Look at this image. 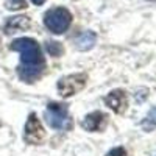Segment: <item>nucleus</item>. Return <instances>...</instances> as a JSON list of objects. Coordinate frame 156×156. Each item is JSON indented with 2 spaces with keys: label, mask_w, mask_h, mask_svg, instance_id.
Masks as SVG:
<instances>
[{
  "label": "nucleus",
  "mask_w": 156,
  "mask_h": 156,
  "mask_svg": "<svg viewBox=\"0 0 156 156\" xmlns=\"http://www.w3.org/2000/svg\"><path fill=\"white\" fill-rule=\"evenodd\" d=\"M9 48L20 53V62L17 66V75L20 80L28 84L37 81L45 69V59L39 44L31 37H19L11 42Z\"/></svg>",
  "instance_id": "f257e3e1"
},
{
  "label": "nucleus",
  "mask_w": 156,
  "mask_h": 156,
  "mask_svg": "<svg viewBox=\"0 0 156 156\" xmlns=\"http://www.w3.org/2000/svg\"><path fill=\"white\" fill-rule=\"evenodd\" d=\"M45 119L48 125L53 129H58V131H69L72 128L69 108L64 103H55V101L48 103L45 109Z\"/></svg>",
  "instance_id": "f03ea898"
},
{
  "label": "nucleus",
  "mask_w": 156,
  "mask_h": 156,
  "mask_svg": "<svg viewBox=\"0 0 156 156\" xmlns=\"http://www.w3.org/2000/svg\"><path fill=\"white\" fill-rule=\"evenodd\" d=\"M70 23H72V14L69 12V9L62 6L51 8L44 14V25L53 34H62L70 27Z\"/></svg>",
  "instance_id": "7ed1b4c3"
},
{
  "label": "nucleus",
  "mask_w": 156,
  "mask_h": 156,
  "mask_svg": "<svg viewBox=\"0 0 156 156\" xmlns=\"http://www.w3.org/2000/svg\"><path fill=\"white\" fill-rule=\"evenodd\" d=\"M86 81H87L86 73H73V75L62 76L58 81L56 87L61 97H70L76 92H80L81 89H84Z\"/></svg>",
  "instance_id": "20e7f679"
},
{
  "label": "nucleus",
  "mask_w": 156,
  "mask_h": 156,
  "mask_svg": "<svg viewBox=\"0 0 156 156\" xmlns=\"http://www.w3.org/2000/svg\"><path fill=\"white\" fill-rule=\"evenodd\" d=\"M45 137V131L39 122V119L36 117V114H30L27 123H25V129H23V140L30 145H37L41 144Z\"/></svg>",
  "instance_id": "39448f33"
},
{
  "label": "nucleus",
  "mask_w": 156,
  "mask_h": 156,
  "mask_svg": "<svg viewBox=\"0 0 156 156\" xmlns=\"http://www.w3.org/2000/svg\"><path fill=\"white\" fill-rule=\"evenodd\" d=\"M105 105L112 109L115 114H123L128 108V98L126 92L122 89H114L105 97Z\"/></svg>",
  "instance_id": "423d86ee"
},
{
  "label": "nucleus",
  "mask_w": 156,
  "mask_h": 156,
  "mask_svg": "<svg viewBox=\"0 0 156 156\" xmlns=\"http://www.w3.org/2000/svg\"><path fill=\"white\" fill-rule=\"evenodd\" d=\"M106 123H108V115L105 112H101V111L90 112L81 120V126L86 129V131H90V133H97V131L105 129Z\"/></svg>",
  "instance_id": "0eeeda50"
},
{
  "label": "nucleus",
  "mask_w": 156,
  "mask_h": 156,
  "mask_svg": "<svg viewBox=\"0 0 156 156\" xmlns=\"http://www.w3.org/2000/svg\"><path fill=\"white\" fill-rule=\"evenodd\" d=\"M30 25H31V20L27 16L9 17L6 20V23L3 25V31H5V34H14V33H19V31L28 30Z\"/></svg>",
  "instance_id": "6e6552de"
},
{
  "label": "nucleus",
  "mask_w": 156,
  "mask_h": 156,
  "mask_svg": "<svg viewBox=\"0 0 156 156\" xmlns=\"http://www.w3.org/2000/svg\"><path fill=\"white\" fill-rule=\"evenodd\" d=\"M97 42V34L94 31H83L81 34H78L73 41V45L81 50V51H86V50H90L94 47V44Z\"/></svg>",
  "instance_id": "1a4fd4ad"
},
{
  "label": "nucleus",
  "mask_w": 156,
  "mask_h": 156,
  "mask_svg": "<svg viewBox=\"0 0 156 156\" xmlns=\"http://www.w3.org/2000/svg\"><path fill=\"white\" fill-rule=\"evenodd\" d=\"M140 128L147 133H151L156 129V106L150 109V112L145 115V119L140 122Z\"/></svg>",
  "instance_id": "9d476101"
},
{
  "label": "nucleus",
  "mask_w": 156,
  "mask_h": 156,
  "mask_svg": "<svg viewBox=\"0 0 156 156\" xmlns=\"http://www.w3.org/2000/svg\"><path fill=\"white\" fill-rule=\"evenodd\" d=\"M45 48H47L48 53H50L51 56H55V58H58V56H61V55L64 53L62 45H61L59 42H55V41H47V42H45Z\"/></svg>",
  "instance_id": "9b49d317"
},
{
  "label": "nucleus",
  "mask_w": 156,
  "mask_h": 156,
  "mask_svg": "<svg viewBox=\"0 0 156 156\" xmlns=\"http://www.w3.org/2000/svg\"><path fill=\"white\" fill-rule=\"evenodd\" d=\"M6 8L20 9V8H27V3H25V0H9V2H6Z\"/></svg>",
  "instance_id": "f8f14e48"
},
{
  "label": "nucleus",
  "mask_w": 156,
  "mask_h": 156,
  "mask_svg": "<svg viewBox=\"0 0 156 156\" xmlns=\"http://www.w3.org/2000/svg\"><path fill=\"white\" fill-rule=\"evenodd\" d=\"M106 156H128V153H126V150L123 147H115V148L109 150L106 153Z\"/></svg>",
  "instance_id": "ddd939ff"
},
{
  "label": "nucleus",
  "mask_w": 156,
  "mask_h": 156,
  "mask_svg": "<svg viewBox=\"0 0 156 156\" xmlns=\"http://www.w3.org/2000/svg\"><path fill=\"white\" fill-rule=\"evenodd\" d=\"M31 2H33L34 5H42V3L45 2V0H31Z\"/></svg>",
  "instance_id": "4468645a"
},
{
  "label": "nucleus",
  "mask_w": 156,
  "mask_h": 156,
  "mask_svg": "<svg viewBox=\"0 0 156 156\" xmlns=\"http://www.w3.org/2000/svg\"><path fill=\"white\" fill-rule=\"evenodd\" d=\"M150 2H153V0H150Z\"/></svg>",
  "instance_id": "2eb2a0df"
}]
</instances>
